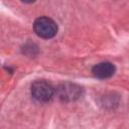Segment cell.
<instances>
[{
	"label": "cell",
	"instance_id": "6da1fadb",
	"mask_svg": "<svg viewBox=\"0 0 129 129\" xmlns=\"http://www.w3.org/2000/svg\"><path fill=\"white\" fill-rule=\"evenodd\" d=\"M33 29L37 36L48 39L53 37L57 32L56 23L48 17H39L33 23Z\"/></svg>",
	"mask_w": 129,
	"mask_h": 129
},
{
	"label": "cell",
	"instance_id": "7a4b0ae2",
	"mask_svg": "<svg viewBox=\"0 0 129 129\" xmlns=\"http://www.w3.org/2000/svg\"><path fill=\"white\" fill-rule=\"evenodd\" d=\"M53 94V87L45 81H36L31 86V95L38 102H48L52 98Z\"/></svg>",
	"mask_w": 129,
	"mask_h": 129
},
{
	"label": "cell",
	"instance_id": "3957f363",
	"mask_svg": "<svg viewBox=\"0 0 129 129\" xmlns=\"http://www.w3.org/2000/svg\"><path fill=\"white\" fill-rule=\"evenodd\" d=\"M56 93L61 101L72 102V101H76L82 96V88L76 84L63 83L57 87Z\"/></svg>",
	"mask_w": 129,
	"mask_h": 129
},
{
	"label": "cell",
	"instance_id": "277c9868",
	"mask_svg": "<svg viewBox=\"0 0 129 129\" xmlns=\"http://www.w3.org/2000/svg\"><path fill=\"white\" fill-rule=\"evenodd\" d=\"M93 75L99 79H107L114 75L115 73V67L113 63L109 61H104L96 64L93 70Z\"/></svg>",
	"mask_w": 129,
	"mask_h": 129
},
{
	"label": "cell",
	"instance_id": "5b68a950",
	"mask_svg": "<svg viewBox=\"0 0 129 129\" xmlns=\"http://www.w3.org/2000/svg\"><path fill=\"white\" fill-rule=\"evenodd\" d=\"M23 3H27V4H30V3H33L35 0H21Z\"/></svg>",
	"mask_w": 129,
	"mask_h": 129
}]
</instances>
